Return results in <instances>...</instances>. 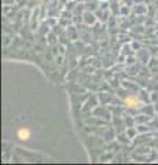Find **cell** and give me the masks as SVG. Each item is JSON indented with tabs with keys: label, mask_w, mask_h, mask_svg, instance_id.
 Segmentation results:
<instances>
[{
	"label": "cell",
	"mask_w": 158,
	"mask_h": 165,
	"mask_svg": "<svg viewBox=\"0 0 158 165\" xmlns=\"http://www.w3.org/2000/svg\"><path fill=\"white\" fill-rule=\"evenodd\" d=\"M18 138L22 140H26L30 138V131L28 128H21L19 131H18Z\"/></svg>",
	"instance_id": "obj_1"
}]
</instances>
